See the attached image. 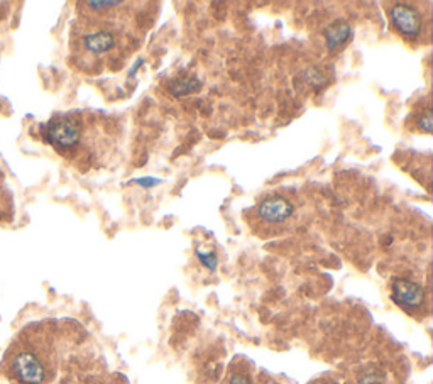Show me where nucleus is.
Masks as SVG:
<instances>
[{
    "label": "nucleus",
    "mask_w": 433,
    "mask_h": 384,
    "mask_svg": "<svg viewBox=\"0 0 433 384\" xmlns=\"http://www.w3.org/2000/svg\"><path fill=\"white\" fill-rule=\"evenodd\" d=\"M7 378L14 384H46L53 373V356L39 335H23L6 354Z\"/></svg>",
    "instance_id": "nucleus-1"
},
{
    "label": "nucleus",
    "mask_w": 433,
    "mask_h": 384,
    "mask_svg": "<svg viewBox=\"0 0 433 384\" xmlns=\"http://www.w3.org/2000/svg\"><path fill=\"white\" fill-rule=\"evenodd\" d=\"M44 137L60 153H71L83 139V122L77 115H56L46 124Z\"/></svg>",
    "instance_id": "nucleus-2"
},
{
    "label": "nucleus",
    "mask_w": 433,
    "mask_h": 384,
    "mask_svg": "<svg viewBox=\"0 0 433 384\" xmlns=\"http://www.w3.org/2000/svg\"><path fill=\"white\" fill-rule=\"evenodd\" d=\"M389 19L399 34L406 39L415 41L422 36L423 18L410 4H393L389 7Z\"/></svg>",
    "instance_id": "nucleus-3"
},
{
    "label": "nucleus",
    "mask_w": 433,
    "mask_h": 384,
    "mask_svg": "<svg viewBox=\"0 0 433 384\" xmlns=\"http://www.w3.org/2000/svg\"><path fill=\"white\" fill-rule=\"evenodd\" d=\"M119 44L115 31L107 26H95L82 34V49L92 56L112 53Z\"/></svg>",
    "instance_id": "nucleus-4"
},
{
    "label": "nucleus",
    "mask_w": 433,
    "mask_h": 384,
    "mask_svg": "<svg viewBox=\"0 0 433 384\" xmlns=\"http://www.w3.org/2000/svg\"><path fill=\"white\" fill-rule=\"evenodd\" d=\"M256 212H258V217L263 222L276 225L284 224L286 220L291 219V215L295 214V205L286 197L272 195V197L264 198L258 205V210Z\"/></svg>",
    "instance_id": "nucleus-5"
},
{
    "label": "nucleus",
    "mask_w": 433,
    "mask_h": 384,
    "mask_svg": "<svg viewBox=\"0 0 433 384\" xmlns=\"http://www.w3.org/2000/svg\"><path fill=\"white\" fill-rule=\"evenodd\" d=\"M393 300L403 308H420L425 303V291L410 279H394Z\"/></svg>",
    "instance_id": "nucleus-6"
},
{
    "label": "nucleus",
    "mask_w": 433,
    "mask_h": 384,
    "mask_svg": "<svg viewBox=\"0 0 433 384\" xmlns=\"http://www.w3.org/2000/svg\"><path fill=\"white\" fill-rule=\"evenodd\" d=\"M351 32H352V29L346 20H335V23H332L330 26H327L325 29L327 48L335 49L337 46L344 44L349 37H351Z\"/></svg>",
    "instance_id": "nucleus-7"
},
{
    "label": "nucleus",
    "mask_w": 433,
    "mask_h": 384,
    "mask_svg": "<svg viewBox=\"0 0 433 384\" xmlns=\"http://www.w3.org/2000/svg\"><path fill=\"white\" fill-rule=\"evenodd\" d=\"M14 215V205H12V195L7 190L6 177L0 168V222H11Z\"/></svg>",
    "instance_id": "nucleus-8"
},
{
    "label": "nucleus",
    "mask_w": 433,
    "mask_h": 384,
    "mask_svg": "<svg viewBox=\"0 0 433 384\" xmlns=\"http://www.w3.org/2000/svg\"><path fill=\"white\" fill-rule=\"evenodd\" d=\"M200 82L196 80V78H192V80H175L171 83V91H173L175 95H184V94H190L192 90L199 89Z\"/></svg>",
    "instance_id": "nucleus-9"
},
{
    "label": "nucleus",
    "mask_w": 433,
    "mask_h": 384,
    "mask_svg": "<svg viewBox=\"0 0 433 384\" xmlns=\"http://www.w3.org/2000/svg\"><path fill=\"white\" fill-rule=\"evenodd\" d=\"M418 127H420V131L432 132V112H430V108H427V110H425L423 114L420 115Z\"/></svg>",
    "instance_id": "nucleus-10"
},
{
    "label": "nucleus",
    "mask_w": 433,
    "mask_h": 384,
    "mask_svg": "<svg viewBox=\"0 0 433 384\" xmlns=\"http://www.w3.org/2000/svg\"><path fill=\"white\" fill-rule=\"evenodd\" d=\"M229 384H252L251 378L246 373H241V371H235L229 376Z\"/></svg>",
    "instance_id": "nucleus-11"
},
{
    "label": "nucleus",
    "mask_w": 433,
    "mask_h": 384,
    "mask_svg": "<svg viewBox=\"0 0 433 384\" xmlns=\"http://www.w3.org/2000/svg\"><path fill=\"white\" fill-rule=\"evenodd\" d=\"M199 256L201 262H203L205 266H208L210 269H215L217 268V256L213 252H208V254H203L199 250Z\"/></svg>",
    "instance_id": "nucleus-12"
}]
</instances>
